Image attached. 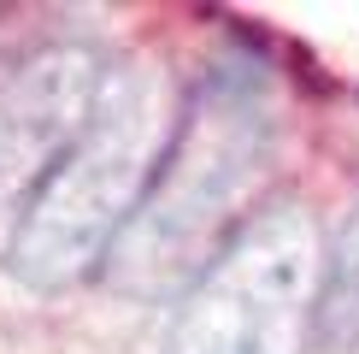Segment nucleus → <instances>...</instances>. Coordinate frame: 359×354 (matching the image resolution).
<instances>
[{"label": "nucleus", "mask_w": 359, "mask_h": 354, "mask_svg": "<svg viewBox=\"0 0 359 354\" xmlns=\"http://www.w3.org/2000/svg\"><path fill=\"white\" fill-rule=\"evenodd\" d=\"M277 118L253 65H218L177 107L154 177L100 272L124 295H177L242 225L253 183L271 166Z\"/></svg>", "instance_id": "f257e3e1"}, {"label": "nucleus", "mask_w": 359, "mask_h": 354, "mask_svg": "<svg viewBox=\"0 0 359 354\" xmlns=\"http://www.w3.org/2000/svg\"><path fill=\"white\" fill-rule=\"evenodd\" d=\"M171 124L177 107L154 83V71H107V88H100L83 136L59 154V166L18 206V225L6 242L12 277L53 295L100 272L107 248L130 225L147 177L165 154Z\"/></svg>", "instance_id": "f03ea898"}, {"label": "nucleus", "mask_w": 359, "mask_h": 354, "mask_svg": "<svg viewBox=\"0 0 359 354\" xmlns=\"http://www.w3.org/2000/svg\"><path fill=\"white\" fill-rule=\"evenodd\" d=\"M324 254L306 201H265L194 272L165 354H306L318 336Z\"/></svg>", "instance_id": "7ed1b4c3"}, {"label": "nucleus", "mask_w": 359, "mask_h": 354, "mask_svg": "<svg viewBox=\"0 0 359 354\" xmlns=\"http://www.w3.org/2000/svg\"><path fill=\"white\" fill-rule=\"evenodd\" d=\"M107 88V59L88 41H48L0 83V206H24L59 154L83 136Z\"/></svg>", "instance_id": "20e7f679"}, {"label": "nucleus", "mask_w": 359, "mask_h": 354, "mask_svg": "<svg viewBox=\"0 0 359 354\" xmlns=\"http://www.w3.org/2000/svg\"><path fill=\"white\" fill-rule=\"evenodd\" d=\"M318 336H359V213L341 230L336 254H324V289H318Z\"/></svg>", "instance_id": "39448f33"}, {"label": "nucleus", "mask_w": 359, "mask_h": 354, "mask_svg": "<svg viewBox=\"0 0 359 354\" xmlns=\"http://www.w3.org/2000/svg\"><path fill=\"white\" fill-rule=\"evenodd\" d=\"M353 343H359V336H353Z\"/></svg>", "instance_id": "423d86ee"}]
</instances>
